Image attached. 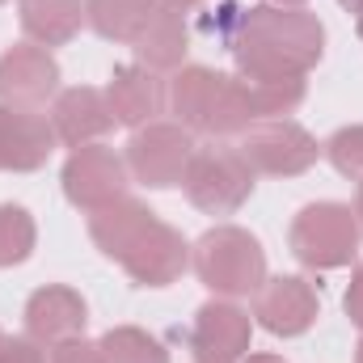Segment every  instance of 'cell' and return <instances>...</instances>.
Instances as JSON below:
<instances>
[{
  "label": "cell",
  "instance_id": "obj_31",
  "mask_svg": "<svg viewBox=\"0 0 363 363\" xmlns=\"http://www.w3.org/2000/svg\"><path fill=\"white\" fill-rule=\"evenodd\" d=\"M338 4H342L347 13H355V17H359V13H363V0H338Z\"/></svg>",
  "mask_w": 363,
  "mask_h": 363
},
{
  "label": "cell",
  "instance_id": "obj_27",
  "mask_svg": "<svg viewBox=\"0 0 363 363\" xmlns=\"http://www.w3.org/2000/svg\"><path fill=\"white\" fill-rule=\"evenodd\" d=\"M342 313H347V321L363 330V262L351 271V283H347V296H342Z\"/></svg>",
  "mask_w": 363,
  "mask_h": 363
},
{
  "label": "cell",
  "instance_id": "obj_15",
  "mask_svg": "<svg viewBox=\"0 0 363 363\" xmlns=\"http://www.w3.org/2000/svg\"><path fill=\"white\" fill-rule=\"evenodd\" d=\"M51 127H55V140L64 148H85V144H101V135H110L118 123L110 114V101L106 89H93V85H68V89L55 93L51 101Z\"/></svg>",
  "mask_w": 363,
  "mask_h": 363
},
{
  "label": "cell",
  "instance_id": "obj_11",
  "mask_svg": "<svg viewBox=\"0 0 363 363\" xmlns=\"http://www.w3.org/2000/svg\"><path fill=\"white\" fill-rule=\"evenodd\" d=\"M60 60L38 43H13L0 51V101L21 110H47L60 93Z\"/></svg>",
  "mask_w": 363,
  "mask_h": 363
},
{
  "label": "cell",
  "instance_id": "obj_24",
  "mask_svg": "<svg viewBox=\"0 0 363 363\" xmlns=\"http://www.w3.org/2000/svg\"><path fill=\"white\" fill-rule=\"evenodd\" d=\"M321 157L351 182H363V123H347L338 127L325 144H321Z\"/></svg>",
  "mask_w": 363,
  "mask_h": 363
},
{
  "label": "cell",
  "instance_id": "obj_23",
  "mask_svg": "<svg viewBox=\"0 0 363 363\" xmlns=\"http://www.w3.org/2000/svg\"><path fill=\"white\" fill-rule=\"evenodd\" d=\"M38 250V224L21 203H0V271L30 262Z\"/></svg>",
  "mask_w": 363,
  "mask_h": 363
},
{
  "label": "cell",
  "instance_id": "obj_17",
  "mask_svg": "<svg viewBox=\"0 0 363 363\" xmlns=\"http://www.w3.org/2000/svg\"><path fill=\"white\" fill-rule=\"evenodd\" d=\"M157 220H161V216H157L144 199L123 194V199H114L110 207H101V211L89 216V241L97 245L101 258L123 262V258L148 237V228H152Z\"/></svg>",
  "mask_w": 363,
  "mask_h": 363
},
{
  "label": "cell",
  "instance_id": "obj_32",
  "mask_svg": "<svg viewBox=\"0 0 363 363\" xmlns=\"http://www.w3.org/2000/svg\"><path fill=\"white\" fill-rule=\"evenodd\" d=\"M355 216H359V224H363V182L355 186Z\"/></svg>",
  "mask_w": 363,
  "mask_h": 363
},
{
  "label": "cell",
  "instance_id": "obj_28",
  "mask_svg": "<svg viewBox=\"0 0 363 363\" xmlns=\"http://www.w3.org/2000/svg\"><path fill=\"white\" fill-rule=\"evenodd\" d=\"M157 4H165V9H178V13H194V9H203L207 0H157Z\"/></svg>",
  "mask_w": 363,
  "mask_h": 363
},
{
  "label": "cell",
  "instance_id": "obj_35",
  "mask_svg": "<svg viewBox=\"0 0 363 363\" xmlns=\"http://www.w3.org/2000/svg\"><path fill=\"white\" fill-rule=\"evenodd\" d=\"M0 347H4V330H0Z\"/></svg>",
  "mask_w": 363,
  "mask_h": 363
},
{
  "label": "cell",
  "instance_id": "obj_14",
  "mask_svg": "<svg viewBox=\"0 0 363 363\" xmlns=\"http://www.w3.org/2000/svg\"><path fill=\"white\" fill-rule=\"evenodd\" d=\"M106 101H110V114L118 127H148L157 123V114H165L169 106V89H165V77L148 72L144 64H114L110 68V81H106Z\"/></svg>",
  "mask_w": 363,
  "mask_h": 363
},
{
  "label": "cell",
  "instance_id": "obj_20",
  "mask_svg": "<svg viewBox=\"0 0 363 363\" xmlns=\"http://www.w3.org/2000/svg\"><path fill=\"white\" fill-rule=\"evenodd\" d=\"M157 0H85V26L106 43L131 47L152 21Z\"/></svg>",
  "mask_w": 363,
  "mask_h": 363
},
{
  "label": "cell",
  "instance_id": "obj_22",
  "mask_svg": "<svg viewBox=\"0 0 363 363\" xmlns=\"http://www.w3.org/2000/svg\"><path fill=\"white\" fill-rule=\"evenodd\" d=\"M106 363H169V347L144 325H110L101 338Z\"/></svg>",
  "mask_w": 363,
  "mask_h": 363
},
{
  "label": "cell",
  "instance_id": "obj_29",
  "mask_svg": "<svg viewBox=\"0 0 363 363\" xmlns=\"http://www.w3.org/2000/svg\"><path fill=\"white\" fill-rule=\"evenodd\" d=\"M241 363H287V359H283V355H274V351H250Z\"/></svg>",
  "mask_w": 363,
  "mask_h": 363
},
{
  "label": "cell",
  "instance_id": "obj_7",
  "mask_svg": "<svg viewBox=\"0 0 363 363\" xmlns=\"http://www.w3.org/2000/svg\"><path fill=\"white\" fill-rule=\"evenodd\" d=\"M194 131H186L182 123H148L140 131H131L123 157H127V169L131 182L148 186V190H174L186 178V165L194 157Z\"/></svg>",
  "mask_w": 363,
  "mask_h": 363
},
{
  "label": "cell",
  "instance_id": "obj_18",
  "mask_svg": "<svg viewBox=\"0 0 363 363\" xmlns=\"http://www.w3.org/2000/svg\"><path fill=\"white\" fill-rule=\"evenodd\" d=\"M190 38H194V34H190L186 13L157 4L152 21H148V26H144V34L131 43L135 64H144V68H148V72H157V77H174L182 64H186V55H190Z\"/></svg>",
  "mask_w": 363,
  "mask_h": 363
},
{
  "label": "cell",
  "instance_id": "obj_13",
  "mask_svg": "<svg viewBox=\"0 0 363 363\" xmlns=\"http://www.w3.org/2000/svg\"><path fill=\"white\" fill-rule=\"evenodd\" d=\"M60 148L47 110H21L0 101V174H34Z\"/></svg>",
  "mask_w": 363,
  "mask_h": 363
},
{
  "label": "cell",
  "instance_id": "obj_25",
  "mask_svg": "<svg viewBox=\"0 0 363 363\" xmlns=\"http://www.w3.org/2000/svg\"><path fill=\"white\" fill-rule=\"evenodd\" d=\"M47 363H106V351H101V342H89L81 334V338H68V342L51 347Z\"/></svg>",
  "mask_w": 363,
  "mask_h": 363
},
{
  "label": "cell",
  "instance_id": "obj_12",
  "mask_svg": "<svg viewBox=\"0 0 363 363\" xmlns=\"http://www.w3.org/2000/svg\"><path fill=\"white\" fill-rule=\"evenodd\" d=\"M21 325H26V338H34L38 347H60L68 338H81L85 325H89V304L77 287L68 283H43L26 296V308H21Z\"/></svg>",
  "mask_w": 363,
  "mask_h": 363
},
{
  "label": "cell",
  "instance_id": "obj_8",
  "mask_svg": "<svg viewBox=\"0 0 363 363\" xmlns=\"http://www.w3.org/2000/svg\"><path fill=\"white\" fill-rule=\"evenodd\" d=\"M60 186H64V199L77 207V211H101L110 207L114 199H123L131 190V169H127V157L110 144H85V148H72L64 169H60Z\"/></svg>",
  "mask_w": 363,
  "mask_h": 363
},
{
  "label": "cell",
  "instance_id": "obj_16",
  "mask_svg": "<svg viewBox=\"0 0 363 363\" xmlns=\"http://www.w3.org/2000/svg\"><path fill=\"white\" fill-rule=\"evenodd\" d=\"M135 287H174L182 274L190 271V241L182 237V228L157 220L148 228V237L118 262Z\"/></svg>",
  "mask_w": 363,
  "mask_h": 363
},
{
  "label": "cell",
  "instance_id": "obj_10",
  "mask_svg": "<svg viewBox=\"0 0 363 363\" xmlns=\"http://www.w3.org/2000/svg\"><path fill=\"white\" fill-rule=\"evenodd\" d=\"M250 317L274 338H304L321 317V291L304 274H274L258 287Z\"/></svg>",
  "mask_w": 363,
  "mask_h": 363
},
{
  "label": "cell",
  "instance_id": "obj_1",
  "mask_svg": "<svg viewBox=\"0 0 363 363\" xmlns=\"http://www.w3.org/2000/svg\"><path fill=\"white\" fill-rule=\"evenodd\" d=\"M203 38H216L237 77H308L325 55V21L308 9H279V4H245L220 0L199 21Z\"/></svg>",
  "mask_w": 363,
  "mask_h": 363
},
{
  "label": "cell",
  "instance_id": "obj_5",
  "mask_svg": "<svg viewBox=\"0 0 363 363\" xmlns=\"http://www.w3.org/2000/svg\"><path fill=\"white\" fill-rule=\"evenodd\" d=\"M254 186H258V174L250 169L241 148L224 144V140H211V144L194 148V157L186 165V178H182V194L194 211H203L211 220H228L254 199Z\"/></svg>",
  "mask_w": 363,
  "mask_h": 363
},
{
  "label": "cell",
  "instance_id": "obj_9",
  "mask_svg": "<svg viewBox=\"0 0 363 363\" xmlns=\"http://www.w3.org/2000/svg\"><path fill=\"white\" fill-rule=\"evenodd\" d=\"M186 347H190L194 363H241L254 351L250 308H241L237 300L211 296L207 304H199V313L186 330Z\"/></svg>",
  "mask_w": 363,
  "mask_h": 363
},
{
  "label": "cell",
  "instance_id": "obj_26",
  "mask_svg": "<svg viewBox=\"0 0 363 363\" xmlns=\"http://www.w3.org/2000/svg\"><path fill=\"white\" fill-rule=\"evenodd\" d=\"M0 363H47V347H38V342L26 338V334L4 338V347H0Z\"/></svg>",
  "mask_w": 363,
  "mask_h": 363
},
{
  "label": "cell",
  "instance_id": "obj_2",
  "mask_svg": "<svg viewBox=\"0 0 363 363\" xmlns=\"http://www.w3.org/2000/svg\"><path fill=\"white\" fill-rule=\"evenodd\" d=\"M169 110L174 123L211 140H241L254 127L241 77H228L207 64H182L169 77Z\"/></svg>",
  "mask_w": 363,
  "mask_h": 363
},
{
  "label": "cell",
  "instance_id": "obj_33",
  "mask_svg": "<svg viewBox=\"0 0 363 363\" xmlns=\"http://www.w3.org/2000/svg\"><path fill=\"white\" fill-rule=\"evenodd\" d=\"M355 34H359V43H363V13L355 17Z\"/></svg>",
  "mask_w": 363,
  "mask_h": 363
},
{
  "label": "cell",
  "instance_id": "obj_3",
  "mask_svg": "<svg viewBox=\"0 0 363 363\" xmlns=\"http://www.w3.org/2000/svg\"><path fill=\"white\" fill-rule=\"evenodd\" d=\"M190 271L220 300L258 296V287L271 279L267 274V250H262V241L250 228H241V224H211L190 245Z\"/></svg>",
  "mask_w": 363,
  "mask_h": 363
},
{
  "label": "cell",
  "instance_id": "obj_30",
  "mask_svg": "<svg viewBox=\"0 0 363 363\" xmlns=\"http://www.w3.org/2000/svg\"><path fill=\"white\" fill-rule=\"evenodd\" d=\"M262 4H279V9H304L308 0H262Z\"/></svg>",
  "mask_w": 363,
  "mask_h": 363
},
{
  "label": "cell",
  "instance_id": "obj_36",
  "mask_svg": "<svg viewBox=\"0 0 363 363\" xmlns=\"http://www.w3.org/2000/svg\"><path fill=\"white\" fill-rule=\"evenodd\" d=\"M0 4H9V0H0Z\"/></svg>",
  "mask_w": 363,
  "mask_h": 363
},
{
  "label": "cell",
  "instance_id": "obj_4",
  "mask_svg": "<svg viewBox=\"0 0 363 363\" xmlns=\"http://www.w3.org/2000/svg\"><path fill=\"white\" fill-rule=\"evenodd\" d=\"M359 245H363V224L351 203L317 199V203H304L291 216L287 250L304 271H342L359 258Z\"/></svg>",
  "mask_w": 363,
  "mask_h": 363
},
{
  "label": "cell",
  "instance_id": "obj_34",
  "mask_svg": "<svg viewBox=\"0 0 363 363\" xmlns=\"http://www.w3.org/2000/svg\"><path fill=\"white\" fill-rule=\"evenodd\" d=\"M355 363H363V338H359V347H355Z\"/></svg>",
  "mask_w": 363,
  "mask_h": 363
},
{
  "label": "cell",
  "instance_id": "obj_6",
  "mask_svg": "<svg viewBox=\"0 0 363 363\" xmlns=\"http://www.w3.org/2000/svg\"><path fill=\"white\" fill-rule=\"evenodd\" d=\"M241 157L258 178H300L321 161V140L296 118H262L241 135Z\"/></svg>",
  "mask_w": 363,
  "mask_h": 363
},
{
  "label": "cell",
  "instance_id": "obj_19",
  "mask_svg": "<svg viewBox=\"0 0 363 363\" xmlns=\"http://www.w3.org/2000/svg\"><path fill=\"white\" fill-rule=\"evenodd\" d=\"M17 21L26 43L55 51L85 30V0H17Z\"/></svg>",
  "mask_w": 363,
  "mask_h": 363
},
{
  "label": "cell",
  "instance_id": "obj_21",
  "mask_svg": "<svg viewBox=\"0 0 363 363\" xmlns=\"http://www.w3.org/2000/svg\"><path fill=\"white\" fill-rule=\"evenodd\" d=\"M241 85H245V101H250L254 123L291 118L304 106V97H308V77H262V81L241 77Z\"/></svg>",
  "mask_w": 363,
  "mask_h": 363
}]
</instances>
